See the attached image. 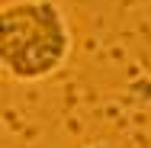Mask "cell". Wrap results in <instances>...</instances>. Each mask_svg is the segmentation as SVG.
Masks as SVG:
<instances>
[{"label":"cell","instance_id":"1","mask_svg":"<svg viewBox=\"0 0 151 148\" xmlns=\"http://www.w3.org/2000/svg\"><path fill=\"white\" fill-rule=\"evenodd\" d=\"M74 52V32L55 0H13L0 10V64L13 81L39 84Z\"/></svg>","mask_w":151,"mask_h":148}]
</instances>
